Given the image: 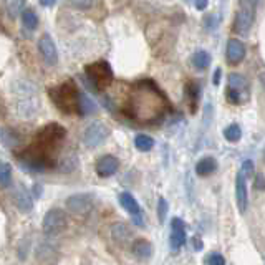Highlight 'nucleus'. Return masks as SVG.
Masks as SVG:
<instances>
[{"label":"nucleus","instance_id":"obj_12","mask_svg":"<svg viewBox=\"0 0 265 265\" xmlns=\"http://www.w3.org/2000/svg\"><path fill=\"white\" fill-rule=\"evenodd\" d=\"M186 224L183 219L172 217L171 221V235H169V247L172 252H178L186 244Z\"/></svg>","mask_w":265,"mask_h":265},{"label":"nucleus","instance_id":"obj_21","mask_svg":"<svg viewBox=\"0 0 265 265\" xmlns=\"http://www.w3.org/2000/svg\"><path fill=\"white\" fill-rule=\"evenodd\" d=\"M0 139H2V144L5 146V148H14V146L20 143L17 133L9 128H2V131H0Z\"/></svg>","mask_w":265,"mask_h":265},{"label":"nucleus","instance_id":"obj_25","mask_svg":"<svg viewBox=\"0 0 265 265\" xmlns=\"http://www.w3.org/2000/svg\"><path fill=\"white\" fill-rule=\"evenodd\" d=\"M224 138L230 141V143H237V141L242 138V129L239 125H235V123H232V125H229L227 128L224 129Z\"/></svg>","mask_w":265,"mask_h":265},{"label":"nucleus","instance_id":"obj_39","mask_svg":"<svg viewBox=\"0 0 265 265\" xmlns=\"http://www.w3.org/2000/svg\"><path fill=\"white\" fill-rule=\"evenodd\" d=\"M42 5H45V7H52V5H55V2H40Z\"/></svg>","mask_w":265,"mask_h":265},{"label":"nucleus","instance_id":"obj_17","mask_svg":"<svg viewBox=\"0 0 265 265\" xmlns=\"http://www.w3.org/2000/svg\"><path fill=\"white\" fill-rule=\"evenodd\" d=\"M14 202H15L17 209H19L20 212H24V214L30 212L33 209V197H32V194L28 193L25 188H22V186L15 191Z\"/></svg>","mask_w":265,"mask_h":265},{"label":"nucleus","instance_id":"obj_30","mask_svg":"<svg viewBox=\"0 0 265 265\" xmlns=\"http://www.w3.org/2000/svg\"><path fill=\"white\" fill-rule=\"evenodd\" d=\"M167 211H169L167 201L164 199V197H159V201H157V217H159V222H164L166 221Z\"/></svg>","mask_w":265,"mask_h":265},{"label":"nucleus","instance_id":"obj_37","mask_svg":"<svg viewBox=\"0 0 265 265\" xmlns=\"http://www.w3.org/2000/svg\"><path fill=\"white\" fill-rule=\"evenodd\" d=\"M202 247H204V244H202V240H201L199 237H196V239H194V249H196V250H201Z\"/></svg>","mask_w":265,"mask_h":265},{"label":"nucleus","instance_id":"obj_13","mask_svg":"<svg viewBox=\"0 0 265 265\" xmlns=\"http://www.w3.org/2000/svg\"><path fill=\"white\" fill-rule=\"evenodd\" d=\"M235 202H237L239 211L244 214L249 204V194H247V179L240 171L235 176Z\"/></svg>","mask_w":265,"mask_h":265},{"label":"nucleus","instance_id":"obj_14","mask_svg":"<svg viewBox=\"0 0 265 265\" xmlns=\"http://www.w3.org/2000/svg\"><path fill=\"white\" fill-rule=\"evenodd\" d=\"M111 239L118 245H126L133 240V230L125 222H115L111 225Z\"/></svg>","mask_w":265,"mask_h":265},{"label":"nucleus","instance_id":"obj_35","mask_svg":"<svg viewBox=\"0 0 265 265\" xmlns=\"http://www.w3.org/2000/svg\"><path fill=\"white\" fill-rule=\"evenodd\" d=\"M255 186H257L258 189H265V181H263V176H262V174H258V176H257Z\"/></svg>","mask_w":265,"mask_h":265},{"label":"nucleus","instance_id":"obj_4","mask_svg":"<svg viewBox=\"0 0 265 265\" xmlns=\"http://www.w3.org/2000/svg\"><path fill=\"white\" fill-rule=\"evenodd\" d=\"M83 81L88 84V88L93 93L103 92L106 86H110L113 81V70L108 61H97L86 66Z\"/></svg>","mask_w":265,"mask_h":265},{"label":"nucleus","instance_id":"obj_32","mask_svg":"<svg viewBox=\"0 0 265 265\" xmlns=\"http://www.w3.org/2000/svg\"><path fill=\"white\" fill-rule=\"evenodd\" d=\"M240 172L244 174V176H245V179H247V178H252L253 174H255V166H253V162H252L250 159L244 161V164H242Z\"/></svg>","mask_w":265,"mask_h":265},{"label":"nucleus","instance_id":"obj_27","mask_svg":"<svg viewBox=\"0 0 265 265\" xmlns=\"http://www.w3.org/2000/svg\"><path fill=\"white\" fill-rule=\"evenodd\" d=\"M188 97L191 98V106H193V111H196V105H197V100H199V86L196 83H188Z\"/></svg>","mask_w":265,"mask_h":265},{"label":"nucleus","instance_id":"obj_1","mask_svg":"<svg viewBox=\"0 0 265 265\" xmlns=\"http://www.w3.org/2000/svg\"><path fill=\"white\" fill-rule=\"evenodd\" d=\"M129 116L143 125L161 121L169 110V101L153 80H139L134 83L129 95Z\"/></svg>","mask_w":265,"mask_h":265},{"label":"nucleus","instance_id":"obj_2","mask_svg":"<svg viewBox=\"0 0 265 265\" xmlns=\"http://www.w3.org/2000/svg\"><path fill=\"white\" fill-rule=\"evenodd\" d=\"M65 128L56 125V123L47 125L43 129H40L37 134L35 143H32L30 148L19 154L22 167H25L32 172H42L47 167H50L52 166V161H50L52 154L60 146L61 141L65 139Z\"/></svg>","mask_w":265,"mask_h":265},{"label":"nucleus","instance_id":"obj_6","mask_svg":"<svg viewBox=\"0 0 265 265\" xmlns=\"http://www.w3.org/2000/svg\"><path fill=\"white\" fill-rule=\"evenodd\" d=\"M255 9H257L255 0H242V2H239L237 15H235V22H234L235 33H239L242 37L249 35L250 28L253 25V20H255Z\"/></svg>","mask_w":265,"mask_h":265},{"label":"nucleus","instance_id":"obj_40","mask_svg":"<svg viewBox=\"0 0 265 265\" xmlns=\"http://www.w3.org/2000/svg\"><path fill=\"white\" fill-rule=\"evenodd\" d=\"M35 194H42V188H38V184H35Z\"/></svg>","mask_w":265,"mask_h":265},{"label":"nucleus","instance_id":"obj_7","mask_svg":"<svg viewBox=\"0 0 265 265\" xmlns=\"http://www.w3.org/2000/svg\"><path fill=\"white\" fill-rule=\"evenodd\" d=\"M66 214L61 209H50L43 217V234L48 235V237H55V235L61 234L66 229Z\"/></svg>","mask_w":265,"mask_h":265},{"label":"nucleus","instance_id":"obj_28","mask_svg":"<svg viewBox=\"0 0 265 265\" xmlns=\"http://www.w3.org/2000/svg\"><path fill=\"white\" fill-rule=\"evenodd\" d=\"M75 166H76V157H75V154H73V156L61 157L58 167H60V171L68 172V171H71V169H75Z\"/></svg>","mask_w":265,"mask_h":265},{"label":"nucleus","instance_id":"obj_24","mask_svg":"<svg viewBox=\"0 0 265 265\" xmlns=\"http://www.w3.org/2000/svg\"><path fill=\"white\" fill-rule=\"evenodd\" d=\"M134 146L139 149V151H143V153H146V151H151L153 149V146H154V139L148 136V134H138L136 139H134Z\"/></svg>","mask_w":265,"mask_h":265},{"label":"nucleus","instance_id":"obj_15","mask_svg":"<svg viewBox=\"0 0 265 265\" xmlns=\"http://www.w3.org/2000/svg\"><path fill=\"white\" fill-rule=\"evenodd\" d=\"M118 167H120V161L111 154L101 156L98 159V162H97V172H98V176H101V178L113 176V174L118 171Z\"/></svg>","mask_w":265,"mask_h":265},{"label":"nucleus","instance_id":"obj_33","mask_svg":"<svg viewBox=\"0 0 265 265\" xmlns=\"http://www.w3.org/2000/svg\"><path fill=\"white\" fill-rule=\"evenodd\" d=\"M204 24H206V28H207V30H216V28H217V24H219V20H217V17L216 15H207L206 17V22H204Z\"/></svg>","mask_w":265,"mask_h":265},{"label":"nucleus","instance_id":"obj_22","mask_svg":"<svg viewBox=\"0 0 265 265\" xmlns=\"http://www.w3.org/2000/svg\"><path fill=\"white\" fill-rule=\"evenodd\" d=\"M97 111V105L93 103L90 97L84 92H80V115L86 116V115H92V113Z\"/></svg>","mask_w":265,"mask_h":265},{"label":"nucleus","instance_id":"obj_38","mask_svg":"<svg viewBox=\"0 0 265 265\" xmlns=\"http://www.w3.org/2000/svg\"><path fill=\"white\" fill-rule=\"evenodd\" d=\"M207 7V2H204V0H202V2H196V9L197 10H204Z\"/></svg>","mask_w":265,"mask_h":265},{"label":"nucleus","instance_id":"obj_10","mask_svg":"<svg viewBox=\"0 0 265 265\" xmlns=\"http://www.w3.org/2000/svg\"><path fill=\"white\" fill-rule=\"evenodd\" d=\"M65 207L73 214H86L93 207V194H73L65 201Z\"/></svg>","mask_w":265,"mask_h":265},{"label":"nucleus","instance_id":"obj_41","mask_svg":"<svg viewBox=\"0 0 265 265\" xmlns=\"http://www.w3.org/2000/svg\"><path fill=\"white\" fill-rule=\"evenodd\" d=\"M262 157H263V161H265V146H263V151H262Z\"/></svg>","mask_w":265,"mask_h":265},{"label":"nucleus","instance_id":"obj_26","mask_svg":"<svg viewBox=\"0 0 265 265\" xmlns=\"http://www.w3.org/2000/svg\"><path fill=\"white\" fill-rule=\"evenodd\" d=\"M10 183H12V167L7 162H2L0 164V184L2 188H9Z\"/></svg>","mask_w":265,"mask_h":265},{"label":"nucleus","instance_id":"obj_19","mask_svg":"<svg viewBox=\"0 0 265 265\" xmlns=\"http://www.w3.org/2000/svg\"><path fill=\"white\" fill-rule=\"evenodd\" d=\"M216 169H217V161H216V157H212V156L202 157V159L197 161V164H196V172L199 174V176H209V174H212Z\"/></svg>","mask_w":265,"mask_h":265},{"label":"nucleus","instance_id":"obj_31","mask_svg":"<svg viewBox=\"0 0 265 265\" xmlns=\"http://www.w3.org/2000/svg\"><path fill=\"white\" fill-rule=\"evenodd\" d=\"M206 265H225V258L217 252H212L206 257Z\"/></svg>","mask_w":265,"mask_h":265},{"label":"nucleus","instance_id":"obj_34","mask_svg":"<svg viewBox=\"0 0 265 265\" xmlns=\"http://www.w3.org/2000/svg\"><path fill=\"white\" fill-rule=\"evenodd\" d=\"M70 5H71V7H75V9L84 10V9H92L93 7V2H71Z\"/></svg>","mask_w":265,"mask_h":265},{"label":"nucleus","instance_id":"obj_36","mask_svg":"<svg viewBox=\"0 0 265 265\" xmlns=\"http://www.w3.org/2000/svg\"><path fill=\"white\" fill-rule=\"evenodd\" d=\"M221 68H217L216 71H214V78H212V80H214V84H219V83H221Z\"/></svg>","mask_w":265,"mask_h":265},{"label":"nucleus","instance_id":"obj_9","mask_svg":"<svg viewBox=\"0 0 265 265\" xmlns=\"http://www.w3.org/2000/svg\"><path fill=\"white\" fill-rule=\"evenodd\" d=\"M118 199H120V204L123 206V209H125V211L129 214V216H131L133 224L143 229V227H144L143 212H141V207H139V204H138V201L134 199V196L129 194V193H121Z\"/></svg>","mask_w":265,"mask_h":265},{"label":"nucleus","instance_id":"obj_8","mask_svg":"<svg viewBox=\"0 0 265 265\" xmlns=\"http://www.w3.org/2000/svg\"><path fill=\"white\" fill-rule=\"evenodd\" d=\"M110 136V128L101 121H92L83 133V143L88 148H98Z\"/></svg>","mask_w":265,"mask_h":265},{"label":"nucleus","instance_id":"obj_3","mask_svg":"<svg viewBox=\"0 0 265 265\" xmlns=\"http://www.w3.org/2000/svg\"><path fill=\"white\" fill-rule=\"evenodd\" d=\"M80 92L76 84L70 81H65L58 84L56 88H52L48 92L50 100L53 101L55 106L65 115H80Z\"/></svg>","mask_w":265,"mask_h":265},{"label":"nucleus","instance_id":"obj_23","mask_svg":"<svg viewBox=\"0 0 265 265\" xmlns=\"http://www.w3.org/2000/svg\"><path fill=\"white\" fill-rule=\"evenodd\" d=\"M22 22H24V25L27 28H30V30H35L37 25H38V15L35 14V10L25 9L24 12H22Z\"/></svg>","mask_w":265,"mask_h":265},{"label":"nucleus","instance_id":"obj_11","mask_svg":"<svg viewBox=\"0 0 265 265\" xmlns=\"http://www.w3.org/2000/svg\"><path fill=\"white\" fill-rule=\"evenodd\" d=\"M38 52H40L43 61L48 66L56 65V61H58V50H56L53 38L50 37L48 33H43V35L38 38Z\"/></svg>","mask_w":265,"mask_h":265},{"label":"nucleus","instance_id":"obj_5","mask_svg":"<svg viewBox=\"0 0 265 265\" xmlns=\"http://www.w3.org/2000/svg\"><path fill=\"white\" fill-rule=\"evenodd\" d=\"M250 97V84L244 75L239 73H230L227 76V90H225V98L229 103L240 105L245 103Z\"/></svg>","mask_w":265,"mask_h":265},{"label":"nucleus","instance_id":"obj_29","mask_svg":"<svg viewBox=\"0 0 265 265\" xmlns=\"http://www.w3.org/2000/svg\"><path fill=\"white\" fill-rule=\"evenodd\" d=\"M24 7H25L24 2H7L5 4V9H7V12L10 14V17H17L19 12L22 14L25 10Z\"/></svg>","mask_w":265,"mask_h":265},{"label":"nucleus","instance_id":"obj_18","mask_svg":"<svg viewBox=\"0 0 265 265\" xmlns=\"http://www.w3.org/2000/svg\"><path fill=\"white\" fill-rule=\"evenodd\" d=\"M131 252L134 257L139 258V260H148V258H151V255H153V245H151V242H148L146 239H136V240H133Z\"/></svg>","mask_w":265,"mask_h":265},{"label":"nucleus","instance_id":"obj_16","mask_svg":"<svg viewBox=\"0 0 265 265\" xmlns=\"http://www.w3.org/2000/svg\"><path fill=\"white\" fill-rule=\"evenodd\" d=\"M245 53H247L245 45L242 43L240 40H237V38H232V40H229V43H227V53H225V55H227L229 63H232V65L240 63V61L245 58Z\"/></svg>","mask_w":265,"mask_h":265},{"label":"nucleus","instance_id":"obj_20","mask_svg":"<svg viewBox=\"0 0 265 265\" xmlns=\"http://www.w3.org/2000/svg\"><path fill=\"white\" fill-rule=\"evenodd\" d=\"M191 61H193V65L197 70H206L211 65V55L206 50H197L193 55V58H191Z\"/></svg>","mask_w":265,"mask_h":265}]
</instances>
